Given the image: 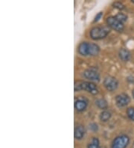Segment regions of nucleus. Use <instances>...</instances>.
Instances as JSON below:
<instances>
[{
  "label": "nucleus",
  "instance_id": "obj_2",
  "mask_svg": "<svg viewBox=\"0 0 134 148\" xmlns=\"http://www.w3.org/2000/svg\"><path fill=\"white\" fill-rule=\"evenodd\" d=\"M110 32V29L107 26H96L91 29L90 37L93 40H101L106 38Z\"/></svg>",
  "mask_w": 134,
  "mask_h": 148
},
{
  "label": "nucleus",
  "instance_id": "obj_4",
  "mask_svg": "<svg viewBox=\"0 0 134 148\" xmlns=\"http://www.w3.org/2000/svg\"><path fill=\"white\" fill-rule=\"evenodd\" d=\"M107 25L111 29H114L117 32H122L124 29V24L122 22L117 20L116 16H109L107 19Z\"/></svg>",
  "mask_w": 134,
  "mask_h": 148
},
{
  "label": "nucleus",
  "instance_id": "obj_16",
  "mask_svg": "<svg viewBox=\"0 0 134 148\" xmlns=\"http://www.w3.org/2000/svg\"><path fill=\"white\" fill-rule=\"evenodd\" d=\"M115 16H116V18L117 19V20H119L120 22H122V23H124L127 21V15H125L123 13H119V14H118Z\"/></svg>",
  "mask_w": 134,
  "mask_h": 148
},
{
  "label": "nucleus",
  "instance_id": "obj_8",
  "mask_svg": "<svg viewBox=\"0 0 134 148\" xmlns=\"http://www.w3.org/2000/svg\"><path fill=\"white\" fill-rule=\"evenodd\" d=\"M85 134V129L83 125H77L75 128V138L77 140H80Z\"/></svg>",
  "mask_w": 134,
  "mask_h": 148
},
{
  "label": "nucleus",
  "instance_id": "obj_10",
  "mask_svg": "<svg viewBox=\"0 0 134 148\" xmlns=\"http://www.w3.org/2000/svg\"><path fill=\"white\" fill-rule=\"evenodd\" d=\"M75 106L78 112H83L86 109V106H87V103L84 99H78L75 101Z\"/></svg>",
  "mask_w": 134,
  "mask_h": 148
},
{
  "label": "nucleus",
  "instance_id": "obj_15",
  "mask_svg": "<svg viewBox=\"0 0 134 148\" xmlns=\"http://www.w3.org/2000/svg\"><path fill=\"white\" fill-rule=\"evenodd\" d=\"M99 147V140L97 138H93L90 142L88 144L87 148H98Z\"/></svg>",
  "mask_w": 134,
  "mask_h": 148
},
{
  "label": "nucleus",
  "instance_id": "obj_7",
  "mask_svg": "<svg viewBox=\"0 0 134 148\" xmlns=\"http://www.w3.org/2000/svg\"><path fill=\"white\" fill-rule=\"evenodd\" d=\"M84 76L87 79L91 81L99 82L100 81V75L97 71H94L93 69H88L84 72Z\"/></svg>",
  "mask_w": 134,
  "mask_h": 148
},
{
  "label": "nucleus",
  "instance_id": "obj_3",
  "mask_svg": "<svg viewBox=\"0 0 134 148\" xmlns=\"http://www.w3.org/2000/svg\"><path fill=\"white\" fill-rule=\"evenodd\" d=\"M130 142V138L126 135L118 136L114 139L112 148H126Z\"/></svg>",
  "mask_w": 134,
  "mask_h": 148
},
{
  "label": "nucleus",
  "instance_id": "obj_14",
  "mask_svg": "<svg viewBox=\"0 0 134 148\" xmlns=\"http://www.w3.org/2000/svg\"><path fill=\"white\" fill-rule=\"evenodd\" d=\"M95 104H96L97 106L99 108H101V109H105V108H107V106H108L107 101L104 99H98V100H96Z\"/></svg>",
  "mask_w": 134,
  "mask_h": 148
},
{
  "label": "nucleus",
  "instance_id": "obj_18",
  "mask_svg": "<svg viewBox=\"0 0 134 148\" xmlns=\"http://www.w3.org/2000/svg\"><path fill=\"white\" fill-rule=\"evenodd\" d=\"M113 6H114V8H117L118 10L124 9V5L119 2H116L115 3H113Z\"/></svg>",
  "mask_w": 134,
  "mask_h": 148
},
{
  "label": "nucleus",
  "instance_id": "obj_21",
  "mask_svg": "<svg viewBox=\"0 0 134 148\" xmlns=\"http://www.w3.org/2000/svg\"><path fill=\"white\" fill-rule=\"evenodd\" d=\"M132 94H133V98H134V89L133 90V91H132Z\"/></svg>",
  "mask_w": 134,
  "mask_h": 148
},
{
  "label": "nucleus",
  "instance_id": "obj_22",
  "mask_svg": "<svg viewBox=\"0 0 134 148\" xmlns=\"http://www.w3.org/2000/svg\"><path fill=\"white\" fill-rule=\"evenodd\" d=\"M131 2H132L133 3H134V0H132V1H131Z\"/></svg>",
  "mask_w": 134,
  "mask_h": 148
},
{
  "label": "nucleus",
  "instance_id": "obj_20",
  "mask_svg": "<svg viewBox=\"0 0 134 148\" xmlns=\"http://www.w3.org/2000/svg\"><path fill=\"white\" fill-rule=\"evenodd\" d=\"M90 129L93 130H95V131H96V130H98V125L95 124V123H92V124L90 125Z\"/></svg>",
  "mask_w": 134,
  "mask_h": 148
},
{
  "label": "nucleus",
  "instance_id": "obj_13",
  "mask_svg": "<svg viewBox=\"0 0 134 148\" xmlns=\"http://www.w3.org/2000/svg\"><path fill=\"white\" fill-rule=\"evenodd\" d=\"M100 120L103 122H107V121H109L111 117V113L108 111L105 110L103 111L100 114Z\"/></svg>",
  "mask_w": 134,
  "mask_h": 148
},
{
  "label": "nucleus",
  "instance_id": "obj_12",
  "mask_svg": "<svg viewBox=\"0 0 134 148\" xmlns=\"http://www.w3.org/2000/svg\"><path fill=\"white\" fill-rule=\"evenodd\" d=\"M100 52V47L93 43H89V56H95Z\"/></svg>",
  "mask_w": 134,
  "mask_h": 148
},
{
  "label": "nucleus",
  "instance_id": "obj_5",
  "mask_svg": "<svg viewBox=\"0 0 134 148\" xmlns=\"http://www.w3.org/2000/svg\"><path fill=\"white\" fill-rule=\"evenodd\" d=\"M104 85L109 91H113L116 90L118 86V82L116 78L113 76H107L104 79Z\"/></svg>",
  "mask_w": 134,
  "mask_h": 148
},
{
  "label": "nucleus",
  "instance_id": "obj_23",
  "mask_svg": "<svg viewBox=\"0 0 134 148\" xmlns=\"http://www.w3.org/2000/svg\"><path fill=\"white\" fill-rule=\"evenodd\" d=\"M133 148H134V145H133Z\"/></svg>",
  "mask_w": 134,
  "mask_h": 148
},
{
  "label": "nucleus",
  "instance_id": "obj_19",
  "mask_svg": "<svg viewBox=\"0 0 134 148\" xmlns=\"http://www.w3.org/2000/svg\"><path fill=\"white\" fill-rule=\"evenodd\" d=\"M102 14H103V13L102 12H99L98 14L96 15V16H95V20H94V22H97V21H98V20H100L101 18V16H102Z\"/></svg>",
  "mask_w": 134,
  "mask_h": 148
},
{
  "label": "nucleus",
  "instance_id": "obj_11",
  "mask_svg": "<svg viewBox=\"0 0 134 148\" xmlns=\"http://www.w3.org/2000/svg\"><path fill=\"white\" fill-rule=\"evenodd\" d=\"M118 56H119V58H121V60H122L123 62H127L131 58V53H130V51L122 48V49H121L119 50Z\"/></svg>",
  "mask_w": 134,
  "mask_h": 148
},
{
  "label": "nucleus",
  "instance_id": "obj_17",
  "mask_svg": "<svg viewBox=\"0 0 134 148\" xmlns=\"http://www.w3.org/2000/svg\"><path fill=\"white\" fill-rule=\"evenodd\" d=\"M127 114L130 119L134 121V108L133 107H130V108H127Z\"/></svg>",
  "mask_w": 134,
  "mask_h": 148
},
{
  "label": "nucleus",
  "instance_id": "obj_6",
  "mask_svg": "<svg viewBox=\"0 0 134 148\" xmlns=\"http://www.w3.org/2000/svg\"><path fill=\"white\" fill-rule=\"evenodd\" d=\"M131 102V98L127 94H121L116 96V105L118 107H124L128 105L129 103Z\"/></svg>",
  "mask_w": 134,
  "mask_h": 148
},
{
  "label": "nucleus",
  "instance_id": "obj_1",
  "mask_svg": "<svg viewBox=\"0 0 134 148\" xmlns=\"http://www.w3.org/2000/svg\"><path fill=\"white\" fill-rule=\"evenodd\" d=\"M74 89H75V91L85 90L93 94H97L98 93L96 85L93 82H89L75 81V85H74Z\"/></svg>",
  "mask_w": 134,
  "mask_h": 148
},
{
  "label": "nucleus",
  "instance_id": "obj_9",
  "mask_svg": "<svg viewBox=\"0 0 134 148\" xmlns=\"http://www.w3.org/2000/svg\"><path fill=\"white\" fill-rule=\"evenodd\" d=\"M78 53L81 56H89V43H87V42H83V43H80L78 47Z\"/></svg>",
  "mask_w": 134,
  "mask_h": 148
}]
</instances>
